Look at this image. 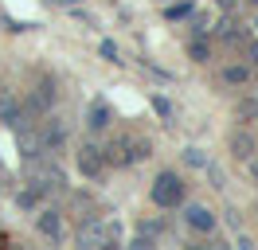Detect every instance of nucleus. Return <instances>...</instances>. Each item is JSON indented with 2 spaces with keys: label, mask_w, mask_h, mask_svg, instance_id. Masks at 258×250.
I'll list each match as a JSON object with an SVG mask.
<instances>
[{
  "label": "nucleus",
  "mask_w": 258,
  "mask_h": 250,
  "mask_svg": "<svg viewBox=\"0 0 258 250\" xmlns=\"http://www.w3.org/2000/svg\"><path fill=\"white\" fill-rule=\"evenodd\" d=\"M176 16H188V4H176V8H168V20H176Z\"/></svg>",
  "instance_id": "9"
},
{
  "label": "nucleus",
  "mask_w": 258,
  "mask_h": 250,
  "mask_svg": "<svg viewBox=\"0 0 258 250\" xmlns=\"http://www.w3.org/2000/svg\"><path fill=\"white\" fill-rule=\"evenodd\" d=\"M227 82H246V71H242V67H227Z\"/></svg>",
  "instance_id": "7"
},
{
  "label": "nucleus",
  "mask_w": 258,
  "mask_h": 250,
  "mask_svg": "<svg viewBox=\"0 0 258 250\" xmlns=\"http://www.w3.org/2000/svg\"><path fill=\"white\" fill-rule=\"evenodd\" d=\"M79 168L86 172V176H98V172H102V156H98V149H82V153H79Z\"/></svg>",
  "instance_id": "3"
},
{
  "label": "nucleus",
  "mask_w": 258,
  "mask_h": 250,
  "mask_svg": "<svg viewBox=\"0 0 258 250\" xmlns=\"http://www.w3.org/2000/svg\"><path fill=\"white\" fill-rule=\"evenodd\" d=\"M184 200V184H180L172 172H164V176H157V184H153V203L157 207H176V203Z\"/></svg>",
  "instance_id": "1"
},
{
  "label": "nucleus",
  "mask_w": 258,
  "mask_h": 250,
  "mask_svg": "<svg viewBox=\"0 0 258 250\" xmlns=\"http://www.w3.org/2000/svg\"><path fill=\"white\" fill-rule=\"evenodd\" d=\"M79 238L86 242V246H106V227H86Z\"/></svg>",
  "instance_id": "4"
},
{
  "label": "nucleus",
  "mask_w": 258,
  "mask_h": 250,
  "mask_svg": "<svg viewBox=\"0 0 258 250\" xmlns=\"http://www.w3.org/2000/svg\"><path fill=\"white\" fill-rule=\"evenodd\" d=\"M106 121H110V109H106V106H94V113H90V125H94V129H102Z\"/></svg>",
  "instance_id": "5"
},
{
  "label": "nucleus",
  "mask_w": 258,
  "mask_h": 250,
  "mask_svg": "<svg viewBox=\"0 0 258 250\" xmlns=\"http://www.w3.org/2000/svg\"><path fill=\"white\" fill-rule=\"evenodd\" d=\"M39 231H47V234H59V215H43V219H39Z\"/></svg>",
  "instance_id": "6"
},
{
  "label": "nucleus",
  "mask_w": 258,
  "mask_h": 250,
  "mask_svg": "<svg viewBox=\"0 0 258 250\" xmlns=\"http://www.w3.org/2000/svg\"><path fill=\"white\" fill-rule=\"evenodd\" d=\"M51 4H59V8H71V4H79V0H51Z\"/></svg>",
  "instance_id": "10"
},
{
  "label": "nucleus",
  "mask_w": 258,
  "mask_h": 250,
  "mask_svg": "<svg viewBox=\"0 0 258 250\" xmlns=\"http://www.w3.org/2000/svg\"><path fill=\"white\" fill-rule=\"evenodd\" d=\"M250 55H254V62H258V43H254V47H250Z\"/></svg>",
  "instance_id": "11"
},
{
  "label": "nucleus",
  "mask_w": 258,
  "mask_h": 250,
  "mask_svg": "<svg viewBox=\"0 0 258 250\" xmlns=\"http://www.w3.org/2000/svg\"><path fill=\"white\" fill-rule=\"evenodd\" d=\"M98 51H102V55H106L110 62H117V47H113L110 39H102V47H98Z\"/></svg>",
  "instance_id": "8"
},
{
  "label": "nucleus",
  "mask_w": 258,
  "mask_h": 250,
  "mask_svg": "<svg viewBox=\"0 0 258 250\" xmlns=\"http://www.w3.org/2000/svg\"><path fill=\"white\" fill-rule=\"evenodd\" d=\"M188 227H192V231H211V227H215V215H211L208 207H188Z\"/></svg>",
  "instance_id": "2"
}]
</instances>
